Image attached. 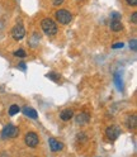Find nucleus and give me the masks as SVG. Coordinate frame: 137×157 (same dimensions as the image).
<instances>
[{
	"label": "nucleus",
	"mask_w": 137,
	"mask_h": 157,
	"mask_svg": "<svg viewBox=\"0 0 137 157\" xmlns=\"http://www.w3.org/2000/svg\"><path fill=\"white\" fill-rule=\"evenodd\" d=\"M41 27L43 29V32L47 34V36H55L57 33V24L52 21V19H43L42 23H41Z\"/></svg>",
	"instance_id": "f257e3e1"
},
{
	"label": "nucleus",
	"mask_w": 137,
	"mask_h": 157,
	"mask_svg": "<svg viewBox=\"0 0 137 157\" xmlns=\"http://www.w3.org/2000/svg\"><path fill=\"white\" fill-rule=\"evenodd\" d=\"M56 19L58 22H60L61 24H68L71 21H72V15L70 12L65 10V9H60V10H57L56 14H55Z\"/></svg>",
	"instance_id": "f03ea898"
},
{
	"label": "nucleus",
	"mask_w": 137,
	"mask_h": 157,
	"mask_svg": "<svg viewBox=\"0 0 137 157\" xmlns=\"http://www.w3.org/2000/svg\"><path fill=\"white\" fill-rule=\"evenodd\" d=\"M18 133H19V131H18V128H17L15 125H13V124H8V125L4 127V129H3V132H2V137H3L4 140L14 138V137L18 136Z\"/></svg>",
	"instance_id": "7ed1b4c3"
},
{
	"label": "nucleus",
	"mask_w": 137,
	"mask_h": 157,
	"mask_svg": "<svg viewBox=\"0 0 137 157\" xmlns=\"http://www.w3.org/2000/svg\"><path fill=\"white\" fill-rule=\"evenodd\" d=\"M24 141H25V144L28 147H32V148L33 147H37L38 143H40V138H38L37 133H34V132H28L24 137Z\"/></svg>",
	"instance_id": "20e7f679"
},
{
	"label": "nucleus",
	"mask_w": 137,
	"mask_h": 157,
	"mask_svg": "<svg viewBox=\"0 0 137 157\" xmlns=\"http://www.w3.org/2000/svg\"><path fill=\"white\" fill-rule=\"evenodd\" d=\"M105 134H107V137H108L111 141H115L119 137V134H121V128L118 125H111V127L107 128Z\"/></svg>",
	"instance_id": "39448f33"
},
{
	"label": "nucleus",
	"mask_w": 137,
	"mask_h": 157,
	"mask_svg": "<svg viewBox=\"0 0 137 157\" xmlns=\"http://www.w3.org/2000/svg\"><path fill=\"white\" fill-rule=\"evenodd\" d=\"M12 36H13V38L15 39V41H21V39H23V37L25 36L24 27L22 24H17L12 31Z\"/></svg>",
	"instance_id": "423d86ee"
},
{
	"label": "nucleus",
	"mask_w": 137,
	"mask_h": 157,
	"mask_svg": "<svg viewBox=\"0 0 137 157\" xmlns=\"http://www.w3.org/2000/svg\"><path fill=\"white\" fill-rule=\"evenodd\" d=\"M89 121H90V115L88 113H80V114H77L75 117V122L77 124H80V125H84L86 123H89Z\"/></svg>",
	"instance_id": "0eeeda50"
},
{
	"label": "nucleus",
	"mask_w": 137,
	"mask_h": 157,
	"mask_svg": "<svg viewBox=\"0 0 137 157\" xmlns=\"http://www.w3.org/2000/svg\"><path fill=\"white\" fill-rule=\"evenodd\" d=\"M48 143H50V148L53 151V152H57V151H61L64 148V144L61 142L56 141L55 138H50L48 140Z\"/></svg>",
	"instance_id": "6e6552de"
},
{
	"label": "nucleus",
	"mask_w": 137,
	"mask_h": 157,
	"mask_svg": "<svg viewBox=\"0 0 137 157\" xmlns=\"http://www.w3.org/2000/svg\"><path fill=\"white\" fill-rule=\"evenodd\" d=\"M23 113H24L27 117L32 118V119H37V117H38L37 112L33 109V108H29V106H24V108H23Z\"/></svg>",
	"instance_id": "1a4fd4ad"
},
{
	"label": "nucleus",
	"mask_w": 137,
	"mask_h": 157,
	"mask_svg": "<svg viewBox=\"0 0 137 157\" xmlns=\"http://www.w3.org/2000/svg\"><path fill=\"white\" fill-rule=\"evenodd\" d=\"M72 115H74V112H72L71 109H65V110L61 112L60 118H61L64 122H66V121H70L71 118H72Z\"/></svg>",
	"instance_id": "9d476101"
},
{
	"label": "nucleus",
	"mask_w": 137,
	"mask_h": 157,
	"mask_svg": "<svg viewBox=\"0 0 137 157\" xmlns=\"http://www.w3.org/2000/svg\"><path fill=\"white\" fill-rule=\"evenodd\" d=\"M114 82H115L117 89H118L119 91H123V81H122V77L118 72L114 74Z\"/></svg>",
	"instance_id": "9b49d317"
},
{
	"label": "nucleus",
	"mask_w": 137,
	"mask_h": 157,
	"mask_svg": "<svg viewBox=\"0 0 137 157\" xmlns=\"http://www.w3.org/2000/svg\"><path fill=\"white\" fill-rule=\"evenodd\" d=\"M111 29H112L113 32H119V31H122L123 25H122L121 21H112V23H111Z\"/></svg>",
	"instance_id": "f8f14e48"
},
{
	"label": "nucleus",
	"mask_w": 137,
	"mask_h": 157,
	"mask_svg": "<svg viewBox=\"0 0 137 157\" xmlns=\"http://www.w3.org/2000/svg\"><path fill=\"white\" fill-rule=\"evenodd\" d=\"M126 124H127V127H128L130 129H135V128H136V117H135V115L128 117V118H127Z\"/></svg>",
	"instance_id": "ddd939ff"
},
{
	"label": "nucleus",
	"mask_w": 137,
	"mask_h": 157,
	"mask_svg": "<svg viewBox=\"0 0 137 157\" xmlns=\"http://www.w3.org/2000/svg\"><path fill=\"white\" fill-rule=\"evenodd\" d=\"M19 110H21V108L14 104V105H12L10 108H9V115H15L17 113H19Z\"/></svg>",
	"instance_id": "4468645a"
},
{
	"label": "nucleus",
	"mask_w": 137,
	"mask_h": 157,
	"mask_svg": "<svg viewBox=\"0 0 137 157\" xmlns=\"http://www.w3.org/2000/svg\"><path fill=\"white\" fill-rule=\"evenodd\" d=\"M47 77L51 78V80H53V81H56V80H58V78H60V75H57V74H55V72H50V74L47 75Z\"/></svg>",
	"instance_id": "2eb2a0df"
},
{
	"label": "nucleus",
	"mask_w": 137,
	"mask_h": 157,
	"mask_svg": "<svg viewBox=\"0 0 137 157\" xmlns=\"http://www.w3.org/2000/svg\"><path fill=\"white\" fill-rule=\"evenodd\" d=\"M14 56H15V57L23 58V57H25V52H24V50H18V51L14 52Z\"/></svg>",
	"instance_id": "dca6fc26"
},
{
	"label": "nucleus",
	"mask_w": 137,
	"mask_h": 157,
	"mask_svg": "<svg viewBox=\"0 0 137 157\" xmlns=\"http://www.w3.org/2000/svg\"><path fill=\"white\" fill-rule=\"evenodd\" d=\"M130 47L132 48V51H136L137 50V41H136V38H133L132 41L130 42Z\"/></svg>",
	"instance_id": "f3484780"
},
{
	"label": "nucleus",
	"mask_w": 137,
	"mask_h": 157,
	"mask_svg": "<svg viewBox=\"0 0 137 157\" xmlns=\"http://www.w3.org/2000/svg\"><path fill=\"white\" fill-rule=\"evenodd\" d=\"M111 17H112V21H119V18H121V14L119 13H112L111 14Z\"/></svg>",
	"instance_id": "a211bd4d"
},
{
	"label": "nucleus",
	"mask_w": 137,
	"mask_h": 157,
	"mask_svg": "<svg viewBox=\"0 0 137 157\" xmlns=\"http://www.w3.org/2000/svg\"><path fill=\"white\" fill-rule=\"evenodd\" d=\"M124 44L121 42V43H114L113 46H112V48H113V50H118V48H122Z\"/></svg>",
	"instance_id": "6ab92c4d"
},
{
	"label": "nucleus",
	"mask_w": 137,
	"mask_h": 157,
	"mask_svg": "<svg viewBox=\"0 0 137 157\" xmlns=\"http://www.w3.org/2000/svg\"><path fill=\"white\" fill-rule=\"evenodd\" d=\"M131 21H132V23H133V24H136V23H137V13H136V12L132 14V17H131Z\"/></svg>",
	"instance_id": "aec40b11"
},
{
	"label": "nucleus",
	"mask_w": 137,
	"mask_h": 157,
	"mask_svg": "<svg viewBox=\"0 0 137 157\" xmlns=\"http://www.w3.org/2000/svg\"><path fill=\"white\" fill-rule=\"evenodd\" d=\"M18 68H21L22 71H25V70H27V66H25V63H23V62H22V63H19Z\"/></svg>",
	"instance_id": "412c9836"
},
{
	"label": "nucleus",
	"mask_w": 137,
	"mask_h": 157,
	"mask_svg": "<svg viewBox=\"0 0 137 157\" xmlns=\"http://www.w3.org/2000/svg\"><path fill=\"white\" fill-rule=\"evenodd\" d=\"M130 5H137V0H126Z\"/></svg>",
	"instance_id": "4be33fe9"
},
{
	"label": "nucleus",
	"mask_w": 137,
	"mask_h": 157,
	"mask_svg": "<svg viewBox=\"0 0 137 157\" xmlns=\"http://www.w3.org/2000/svg\"><path fill=\"white\" fill-rule=\"evenodd\" d=\"M52 2H53V4H55V5H60V4H62V3H64V0H52Z\"/></svg>",
	"instance_id": "5701e85b"
}]
</instances>
